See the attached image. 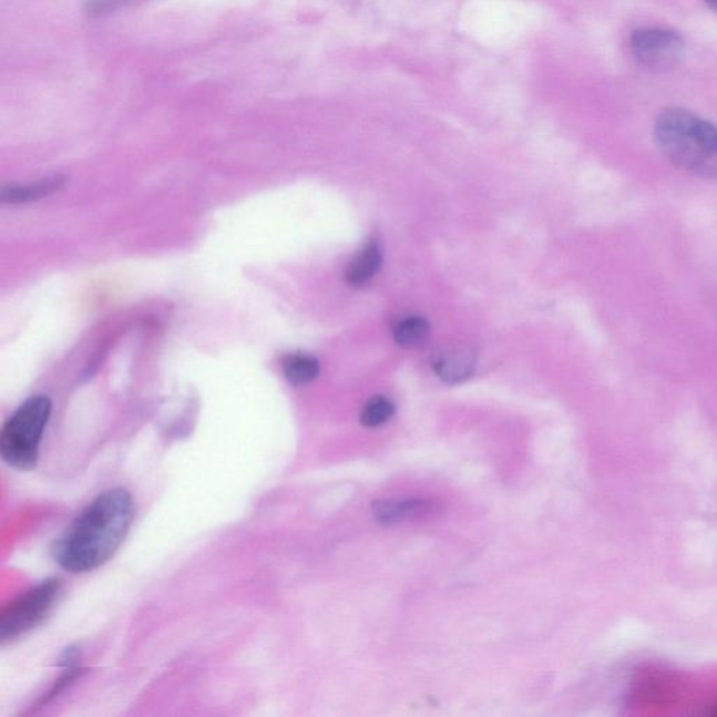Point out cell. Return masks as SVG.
Returning a JSON list of instances; mask_svg holds the SVG:
<instances>
[{"mask_svg":"<svg viewBox=\"0 0 717 717\" xmlns=\"http://www.w3.org/2000/svg\"><path fill=\"white\" fill-rule=\"evenodd\" d=\"M655 137L674 166L717 183V126L690 111L670 109L658 115Z\"/></svg>","mask_w":717,"mask_h":717,"instance_id":"2","label":"cell"},{"mask_svg":"<svg viewBox=\"0 0 717 717\" xmlns=\"http://www.w3.org/2000/svg\"><path fill=\"white\" fill-rule=\"evenodd\" d=\"M395 411V403L389 398L377 396L366 403L362 413H360V422L366 428L381 427L390 421Z\"/></svg>","mask_w":717,"mask_h":717,"instance_id":"11","label":"cell"},{"mask_svg":"<svg viewBox=\"0 0 717 717\" xmlns=\"http://www.w3.org/2000/svg\"><path fill=\"white\" fill-rule=\"evenodd\" d=\"M51 412L52 402L44 396L31 397L16 409L0 433V455L4 463L20 471L35 469Z\"/></svg>","mask_w":717,"mask_h":717,"instance_id":"3","label":"cell"},{"mask_svg":"<svg viewBox=\"0 0 717 717\" xmlns=\"http://www.w3.org/2000/svg\"><path fill=\"white\" fill-rule=\"evenodd\" d=\"M430 336V326L422 317H408L398 322L395 331L396 342L402 348L422 347Z\"/></svg>","mask_w":717,"mask_h":717,"instance_id":"10","label":"cell"},{"mask_svg":"<svg viewBox=\"0 0 717 717\" xmlns=\"http://www.w3.org/2000/svg\"><path fill=\"white\" fill-rule=\"evenodd\" d=\"M281 368H284L286 379L294 386L309 385L320 373L318 360L305 354L286 356Z\"/></svg>","mask_w":717,"mask_h":717,"instance_id":"9","label":"cell"},{"mask_svg":"<svg viewBox=\"0 0 717 717\" xmlns=\"http://www.w3.org/2000/svg\"><path fill=\"white\" fill-rule=\"evenodd\" d=\"M705 3L717 13V0H705Z\"/></svg>","mask_w":717,"mask_h":717,"instance_id":"13","label":"cell"},{"mask_svg":"<svg viewBox=\"0 0 717 717\" xmlns=\"http://www.w3.org/2000/svg\"><path fill=\"white\" fill-rule=\"evenodd\" d=\"M419 506H421L419 502L377 503L375 513L385 523L400 522V520L407 519L409 514L416 513Z\"/></svg>","mask_w":717,"mask_h":717,"instance_id":"12","label":"cell"},{"mask_svg":"<svg viewBox=\"0 0 717 717\" xmlns=\"http://www.w3.org/2000/svg\"><path fill=\"white\" fill-rule=\"evenodd\" d=\"M631 51L642 66L653 72H668L685 57V41L676 31L645 28L631 35Z\"/></svg>","mask_w":717,"mask_h":717,"instance_id":"5","label":"cell"},{"mask_svg":"<svg viewBox=\"0 0 717 717\" xmlns=\"http://www.w3.org/2000/svg\"><path fill=\"white\" fill-rule=\"evenodd\" d=\"M475 354L464 345L448 347L434 356L433 368L440 379L450 385L461 382L474 373Z\"/></svg>","mask_w":717,"mask_h":717,"instance_id":"6","label":"cell"},{"mask_svg":"<svg viewBox=\"0 0 717 717\" xmlns=\"http://www.w3.org/2000/svg\"><path fill=\"white\" fill-rule=\"evenodd\" d=\"M134 519V498L124 488L100 493L58 536L52 556L71 573L99 570L124 543Z\"/></svg>","mask_w":717,"mask_h":717,"instance_id":"1","label":"cell"},{"mask_svg":"<svg viewBox=\"0 0 717 717\" xmlns=\"http://www.w3.org/2000/svg\"><path fill=\"white\" fill-rule=\"evenodd\" d=\"M381 265V253L377 243L371 242L363 247L349 264L347 269V280L352 286H363L369 284L373 276L379 273Z\"/></svg>","mask_w":717,"mask_h":717,"instance_id":"7","label":"cell"},{"mask_svg":"<svg viewBox=\"0 0 717 717\" xmlns=\"http://www.w3.org/2000/svg\"><path fill=\"white\" fill-rule=\"evenodd\" d=\"M62 178H47L42 182L25 185H10L2 191L4 204H25V202L44 198L62 185Z\"/></svg>","mask_w":717,"mask_h":717,"instance_id":"8","label":"cell"},{"mask_svg":"<svg viewBox=\"0 0 717 717\" xmlns=\"http://www.w3.org/2000/svg\"><path fill=\"white\" fill-rule=\"evenodd\" d=\"M61 593L62 582L58 578H48L14 598L0 614V639L13 641L25 632L37 628L54 608Z\"/></svg>","mask_w":717,"mask_h":717,"instance_id":"4","label":"cell"}]
</instances>
